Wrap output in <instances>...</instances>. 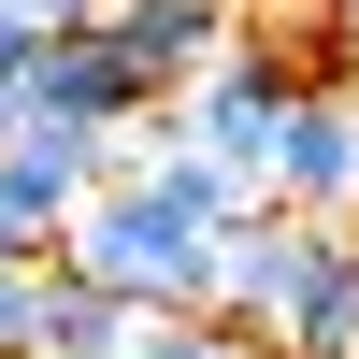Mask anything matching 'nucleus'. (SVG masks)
<instances>
[{
  "instance_id": "obj_1",
  "label": "nucleus",
  "mask_w": 359,
  "mask_h": 359,
  "mask_svg": "<svg viewBox=\"0 0 359 359\" xmlns=\"http://www.w3.org/2000/svg\"><path fill=\"white\" fill-rule=\"evenodd\" d=\"M43 259L86 273V287H115V302H144V316H201V302H216V230L172 216L158 187H115V172L72 201V230H57Z\"/></svg>"
},
{
  "instance_id": "obj_2",
  "label": "nucleus",
  "mask_w": 359,
  "mask_h": 359,
  "mask_svg": "<svg viewBox=\"0 0 359 359\" xmlns=\"http://www.w3.org/2000/svg\"><path fill=\"white\" fill-rule=\"evenodd\" d=\"M158 115H172V130H187L201 158H216L230 187L259 201V158H273V130H287V72H273V57H259V43H230L216 72H187V86H172V101H158Z\"/></svg>"
},
{
  "instance_id": "obj_3",
  "label": "nucleus",
  "mask_w": 359,
  "mask_h": 359,
  "mask_svg": "<svg viewBox=\"0 0 359 359\" xmlns=\"http://www.w3.org/2000/svg\"><path fill=\"white\" fill-rule=\"evenodd\" d=\"M259 201L273 216H359V115L331 86H287V130L259 158Z\"/></svg>"
},
{
  "instance_id": "obj_4",
  "label": "nucleus",
  "mask_w": 359,
  "mask_h": 359,
  "mask_svg": "<svg viewBox=\"0 0 359 359\" xmlns=\"http://www.w3.org/2000/svg\"><path fill=\"white\" fill-rule=\"evenodd\" d=\"M29 115H43V130H130V115H158V86H144L101 29H43V57H29Z\"/></svg>"
},
{
  "instance_id": "obj_5",
  "label": "nucleus",
  "mask_w": 359,
  "mask_h": 359,
  "mask_svg": "<svg viewBox=\"0 0 359 359\" xmlns=\"http://www.w3.org/2000/svg\"><path fill=\"white\" fill-rule=\"evenodd\" d=\"M86 29H101V43L130 57V72L158 86V101H172V86H187V72H216L230 43H245V15H230V0H101V15H86Z\"/></svg>"
},
{
  "instance_id": "obj_6",
  "label": "nucleus",
  "mask_w": 359,
  "mask_h": 359,
  "mask_svg": "<svg viewBox=\"0 0 359 359\" xmlns=\"http://www.w3.org/2000/svg\"><path fill=\"white\" fill-rule=\"evenodd\" d=\"M86 187H101V130H43V115H29V130L0 144V216H15L29 245H57Z\"/></svg>"
},
{
  "instance_id": "obj_7",
  "label": "nucleus",
  "mask_w": 359,
  "mask_h": 359,
  "mask_svg": "<svg viewBox=\"0 0 359 359\" xmlns=\"http://www.w3.org/2000/svg\"><path fill=\"white\" fill-rule=\"evenodd\" d=\"M29 359H158V316L43 259V316H29Z\"/></svg>"
},
{
  "instance_id": "obj_8",
  "label": "nucleus",
  "mask_w": 359,
  "mask_h": 359,
  "mask_svg": "<svg viewBox=\"0 0 359 359\" xmlns=\"http://www.w3.org/2000/svg\"><path fill=\"white\" fill-rule=\"evenodd\" d=\"M158 359H273V345L230 331V316H158Z\"/></svg>"
},
{
  "instance_id": "obj_9",
  "label": "nucleus",
  "mask_w": 359,
  "mask_h": 359,
  "mask_svg": "<svg viewBox=\"0 0 359 359\" xmlns=\"http://www.w3.org/2000/svg\"><path fill=\"white\" fill-rule=\"evenodd\" d=\"M29 316H43V259H0V359H29Z\"/></svg>"
},
{
  "instance_id": "obj_10",
  "label": "nucleus",
  "mask_w": 359,
  "mask_h": 359,
  "mask_svg": "<svg viewBox=\"0 0 359 359\" xmlns=\"http://www.w3.org/2000/svg\"><path fill=\"white\" fill-rule=\"evenodd\" d=\"M29 57H43V29H29V15H15V0H0V72H15V86H29Z\"/></svg>"
},
{
  "instance_id": "obj_11",
  "label": "nucleus",
  "mask_w": 359,
  "mask_h": 359,
  "mask_svg": "<svg viewBox=\"0 0 359 359\" xmlns=\"http://www.w3.org/2000/svg\"><path fill=\"white\" fill-rule=\"evenodd\" d=\"M15 15H29V29H86L101 0H15Z\"/></svg>"
},
{
  "instance_id": "obj_12",
  "label": "nucleus",
  "mask_w": 359,
  "mask_h": 359,
  "mask_svg": "<svg viewBox=\"0 0 359 359\" xmlns=\"http://www.w3.org/2000/svg\"><path fill=\"white\" fill-rule=\"evenodd\" d=\"M15 130H29V86H15V72H0V144H15Z\"/></svg>"
},
{
  "instance_id": "obj_13",
  "label": "nucleus",
  "mask_w": 359,
  "mask_h": 359,
  "mask_svg": "<svg viewBox=\"0 0 359 359\" xmlns=\"http://www.w3.org/2000/svg\"><path fill=\"white\" fill-rule=\"evenodd\" d=\"M287 359H359V345H287Z\"/></svg>"
},
{
  "instance_id": "obj_14",
  "label": "nucleus",
  "mask_w": 359,
  "mask_h": 359,
  "mask_svg": "<svg viewBox=\"0 0 359 359\" xmlns=\"http://www.w3.org/2000/svg\"><path fill=\"white\" fill-rule=\"evenodd\" d=\"M345 345H359V316H345Z\"/></svg>"
}]
</instances>
